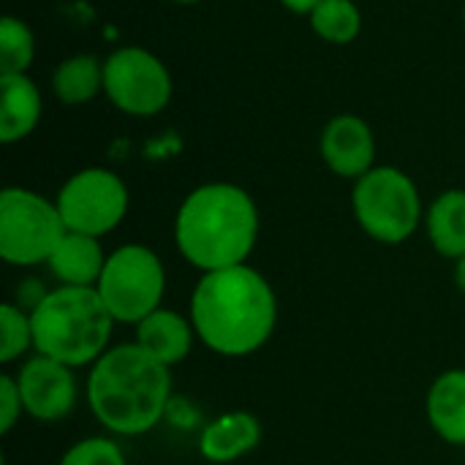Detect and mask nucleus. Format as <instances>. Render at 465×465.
Returning a JSON list of instances; mask_svg holds the SVG:
<instances>
[{
    "label": "nucleus",
    "instance_id": "obj_24",
    "mask_svg": "<svg viewBox=\"0 0 465 465\" xmlns=\"http://www.w3.org/2000/svg\"><path fill=\"white\" fill-rule=\"evenodd\" d=\"M286 11H292V14H300V16H308L322 0H278Z\"/></svg>",
    "mask_w": 465,
    "mask_h": 465
},
{
    "label": "nucleus",
    "instance_id": "obj_12",
    "mask_svg": "<svg viewBox=\"0 0 465 465\" xmlns=\"http://www.w3.org/2000/svg\"><path fill=\"white\" fill-rule=\"evenodd\" d=\"M262 422L251 411H226L207 422L199 436V455L207 463L229 465L251 455L262 444Z\"/></svg>",
    "mask_w": 465,
    "mask_h": 465
},
{
    "label": "nucleus",
    "instance_id": "obj_22",
    "mask_svg": "<svg viewBox=\"0 0 465 465\" xmlns=\"http://www.w3.org/2000/svg\"><path fill=\"white\" fill-rule=\"evenodd\" d=\"M57 465H128L123 447L109 436H90L71 444Z\"/></svg>",
    "mask_w": 465,
    "mask_h": 465
},
{
    "label": "nucleus",
    "instance_id": "obj_13",
    "mask_svg": "<svg viewBox=\"0 0 465 465\" xmlns=\"http://www.w3.org/2000/svg\"><path fill=\"white\" fill-rule=\"evenodd\" d=\"M196 330L191 316H183L169 308H158L144 322L136 324V341L150 357H155L166 368H177L185 362L196 343Z\"/></svg>",
    "mask_w": 465,
    "mask_h": 465
},
{
    "label": "nucleus",
    "instance_id": "obj_11",
    "mask_svg": "<svg viewBox=\"0 0 465 465\" xmlns=\"http://www.w3.org/2000/svg\"><path fill=\"white\" fill-rule=\"evenodd\" d=\"M319 153L335 177L357 183L376 166V134L360 114H335L322 128Z\"/></svg>",
    "mask_w": 465,
    "mask_h": 465
},
{
    "label": "nucleus",
    "instance_id": "obj_16",
    "mask_svg": "<svg viewBox=\"0 0 465 465\" xmlns=\"http://www.w3.org/2000/svg\"><path fill=\"white\" fill-rule=\"evenodd\" d=\"M425 414L444 444L465 447V368L436 376L425 398Z\"/></svg>",
    "mask_w": 465,
    "mask_h": 465
},
{
    "label": "nucleus",
    "instance_id": "obj_19",
    "mask_svg": "<svg viewBox=\"0 0 465 465\" xmlns=\"http://www.w3.org/2000/svg\"><path fill=\"white\" fill-rule=\"evenodd\" d=\"M311 30L332 46H349L362 33V11L354 0H322L308 14Z\"/></svg>",
    "mask_w": 465,
    "mask_h": 465
},
{
    "label": "nucleus",
    "instance_id": "obj_23",
    "mask_svg": "<svg viewBox=\"0 0 465 465\" xmlns=\"http://www.w3.org/2000/svg\"><path fill=\"white\" fill-rule=\"evenodd\" d=\"M22 414H25V406H22V392H19L16 376L3 373L0 376V436H8L16 428Z\"/></svg>",
    "mask_w": 465,
    "mask_h": 465
},
{
    "label": "nucleus",
    "instance_id": "obj_1",
    "mask_svg": "<svg viewBox=\"0 0 465 465\" xmlns=\"http://www.w3.org/2000/svg\"><path fill=\"white\" fill-rule=\"evenodd\" d=\"M188 316L196 338L218 357H251L278 327V297L251 264L204 272L193 286Z\"/></svg>",
    "mask_w": 465,
    "mask_h": 465
},
{
    "label": "nucleus",
    "instance_id": "obj_27",
    "mask_svg": "<svg viewBox=\"0 0 465 465\" xmlns=\"http://www.w3.org/2000/svg\"><path fill=\"white\" fill-rule=\"evenodd\" d=\"M463 25H465V5H463Z\"/></svg>",
    "mask_w": 465,
    "mask_h": 465
},
{
    "label": "nucleus",
    "instance_id": "obj_21",
    "mask_svg": "<svg viewBox=\"0 0 465 465\" xmlns=\"http://www.w3.org/2000/svg\"><path fill=\"white\" fill-rule=\"evenodd\" d=\"M33 349L30 313L16 302L0 305V362L11 365Z\"/></svg>",
    "mask_w": 465,
    "mask_h": 465
},
{
    "label": "nucleus",
    "instance_id": "obj_8",
    "mask_svg": "<svg viewBox=\"0 0 465 465\" xmlns=\"http://www.w3.org/2000/svg\"><path fill=\"white\" fill-rule=\"evenodd\" d=\"M104 95L128 117H155L174 95L166 63L144 46H120L104 57Z\"/></svg>",
    "mask_w": 465,
    "mask_h": 465
},
{
    "label": "nucleus",
    "instance_id": "obj_14",
    "mask_svg": "<svg viewBox=\"0 0 465 465\" xmlns=\"http://www.w3.org/2000/svg\"><path fill=\"white\" fill-rule=\"evenodd\" d=\"M44 114V98L30 74H0V142L27 139Z\"/></svg>",
    "mask_w": 465,
    "mask_h": 465
},
{
    "label": "nucleus",
    "instance_id": "obj_7",
    "mask_svg": "<svg viewBox=\"0 0 465 465\" xmlns=\"http://www.w3.org/2000/svg\"><path fill=\"white\" fill-rule=\"evenodd\" d=\"M65 223L54 202L46 196L8 185L0 193V259L11 267L46 264L60 240Z\"/></svg>",
    "mask_w": 465,
    "mask_h": 465
},
{
    "label": "nucleus",
    "instance_id": "obj_4",
    "mask_svg": "<svg viewBox=\"0 0 465 465\" xmlns=\"http://www.w3.org/2000/svg\"><path fill=\"white\" fill-rule=\"evenodd\" d=\"M33 351L68 368L95 365L112 346L114 319L95 289L57 286L30 311Z\"/></svg>",
    "mask_w": 465,
    "mask_h": 465
},
{
    "label": "nucleus",
    "instance_id": "obj_10",
    "mask_svg": "<svg viewBox=\"0 0 465 465\" xmlns=\"http://www.w3.org/2000/svg\"><path fill=\"white\" fill-rule=\"evenodd\" d=\"M16 384L22 392L25 414L35 422H60L76 409L79 387L74 368L57 360L44 354L27 357L16 371Z\"/></svg>",
    "mask_w": 465,
    "mask_h": 465
},
{
    "label": "nucleus",
    "instance_id": "obj_9",
    "mask_svg": "<svg viewBox=\"0 0 465 465\" xmlns=\"http://www.w3.org/2000/svg\"><path fill=\"white\" fill-rule=\"evenodd\" d=\"M54 204L68 232L104 237L112 234L128 215L131 193L125 180L106 166L74 172L57 191Z\"/></svg>",
    "mask_w": 465,
    "mask_h": 465
},
{
    "label": "nucleus",
    "instance_id": "obj_5",
    "mask_svg": "<svg viewBox=\"0 0 465 465\" xmlns=\"http://www.w3.org/2000/svg\"><path fill=\"white\" fill-rule=\"evenodd\" d=\"M351 213L360 229L381 245H403L425 223L417 183L398 166H373L351 188Z\"/></svg>",
    "mask_w": 465,
    "mask_h": 465
},
{
    "label": "nucleus",
    "instance_id": "obj_2",
    "mask_svg": "<svg viewBox=\"0 0 465 465\" xmlns=\"http://www.w3.org/2000/svg\"><path fill=\"white\" fill-rule=\"evenodd\" d=\"M262 232L253 196L234 183L196 185L174 215V245L202 275L248 264Z\"/></svg>",
    "mask_w": 465,
    "mask_h": 465
},
{
    "label": "nucleus",
    "instance_id": "obj_6",
    "mask_svg": "<svg viewBox=\"0 0 465 465\" xmlns=\"http://www.w3.org/2000/svg\"><path fill=\"white\" fill-rule=\"evenodd\" d=\"M114 324H139L158 308H163L166 270L161 256L142 245L128 242L109 251L104 272L95 286Z\"/></svg>",
    "mask_w": 465,
    "mask_h": 465
},
{
    "label": "nucleus",
    "instance_id": "obj_17",
    "mask_svg": "<svg viewBox=\"0 0 465 465\" xmlns=\"http://www.w3.org/2000/svg\"><path fill=\"white\" fill-rule=\"evenodd\" d=\"M425 234L433 251L458 262L465 256V191L450 188L425 207Z\"/></svg>",
    "mask_w": 465,
    "mask_h": 465
},
{
    "label": "nucleus",
    "instance_id": "obj_3",
    "mask_svg": "<svg viewBox=\"0 0 465 465\" xmlns=\"http://www.w3.org/2000/svg\"><path fill=\"white\" fill-rule=\"evenodd\" d=\"M172 401V368L139 343L112 346L87 376V403L104 430L123 439L150 433Z\"/></svg>",
    "mask_w": 465,
    "mask_h": 465
},
{
    "label": "nucleus",
    "instance_id": "obj_18",
    "mask_svg": "<svg viewBox=\"0 0 465 465\" xmlns=\"http://www.w3.org/2000/svg\"><path fill=\"white\" fill-rule=\"evenodd\" d=\"M52 93L65 106H82L104 93V60L95 54H71L52 71Z\"/></svg>",
    "mask_w": 465,
    "mask_h": 465
},
{
    "label": "nucleus",
    "instance_id": "obj_15",
    "mask_svg": "<svg viewBox=\"0 0 465 465\" xmlns=\"http://www.w3.org/2000/svg\"><path fill=\"white\" fill-rule=\"evenodd\" d=\"M106 251L101 248L98 237L79 234V232H65L54 253L49 256L46 267L52 278L60 286H76V289H95L98 278L106 264Z\"/></svg>",
    "mask_w": 465,
    "mask_h": 465
},
{
    "label": "nucleus",
    "instance_id": "obj_26",
    "mask_svg": "<svg viewBox=\"0 0 465 465\" xmlns=\"http://www.w3.org/2000/svg\"><path fill=\"white\" fill-rule=\"evenodd\" d=\"M172 3H180V5H196V3H202V0H172Z\"/></svg>",
    "mask_w": 465,
    "mask_h": 465
},
{
    "label": "nucleus",
    "instance_id": "obj_20",
    "mask_svg": "<svg viewBox=\"0 0 465 465\" xmlns=\"http://www.w3.org/2000/svg\"><path fill=\"white\" fill-rule=\"evenodd\" d=\"M35 60V35L14 14L0 19V74H27Z\"/></svg>",
    "mask_w": 465,
    "mask_h": 465
},
{
    "label": "nucleus",
    "instance_id": "obj_25",
    "mask_svg": "<svg viewBox=\"0 0 465 465\" xmlns=\"http://www.w3.org/2000/svg\"><path fill=\"white\" fill-rule=\"evenodd\" d=\"M455 283H458V289L465 294V256H460L455 262Z\"/></svg>",
    "mask_w": 465,
    "mask_h": 465
}]
</instances>
